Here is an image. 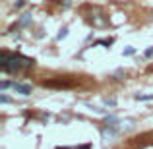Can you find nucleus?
Instances as JSON below:
<instances>
[{"label": "nucleus", "mask_w": 153, "mask_h": 149, "mask_svg": "<svg viewBox=\"0 0 153 149\" xmlns=\"http://www.w3.org/2000/svg\"><path fill=\"white\" fill-rule=\"evenodd\" d=\"M12 89H14L16 93H19V95H29V93H31V85H29V83H19V82H14Z\"/></svg>", "instance_id": "nucleus-3"}, {"label": "nucleus", "mask_w": 153, "mask_h": 149, "mask_svg": "<svg viewBox=\"0 0 153 149\" xmlns=\"http://www.w3.org/2000/svg\"><path fill=\"white\" fill-rule=\"evenodd\" d=\"M12 85H14V83H10V82H8V79H4V82L0 83V89H2V91H6L8 87H12Z\"/></svg>", "instance_id": "nucleus-7"}, {"label": "nucleus", "mask_w": 153, "mask_h": 149, "mask_svg": "<svg viewBox=\"0 0 153 149\" xmlns=\"http://www.w3.org/2000/svg\"><path fill=\"white\" fill-rule=\"evenodd\" d=\"M56 149H76V147H56Z\"/></svg>", "instance_id": "nucleus-15"}, {"label": "nucleus", "mask_w": 153, "mask_h": 149, "mask_svg": "<svg viewBox=\"0 0 153 149\" xmlns=\"http://www.w3.org/2000/svg\"><path fill=\"white\" fill-rule=\"evenodd\" d=\"M122 76H126V72H124V70H116L114 72V78L116 79H122Z\"/></svg>", "instance_id": "nucleus-10"}, {"label": "nucleus", "mask_w": 153, "mask_h": 149, "mask_svg": "<svg viewBox=\"0 0 153 149\" xmlns=\"http://www.w3.org/2000/svg\"><path fill=\"white\" fill-rule=\"evenodd\" d=\"M99 45H103V47H107L108 49V45H112V39H101V41H97Z\"/></svg>", "instance_id": "nucleus-8"}, {"label": "nucleus", "mask_w": 153, "mask_h": 149, "mask_svg": "<svg viewBox=\"0 0 153 149\" xmlns=\"http://www.w3.org/2000/svg\"><path fill=\"white\" fill-rule=\"evenodd\" d=\"M151 54H153V47H149V49H147V50H146V56H147V58H149V56H151Z\"/></svg>", "instance_id": "nucleus-13"}, {"label": "nucleus", "mask_w": 153, "mask_h": 149, "mask_svg": "<svg viewBox=\"0 0 153 149\" xmlns=\"http://www.w3.org/2000/svg\"><path fill=\"white\" fill-rule=\"evenodd\" d=\"M122 54H124V56H132V54H134V47H128V49H124Z\"/></svg>", "instance_id": "nucleus-9"}, {"label": "nucleus", "mask_w": 153, "mask_h": 149, "mask_svg": "<svg viewBox=\"0 0 153 149\" xmlns=\"http://www.w3.org/2000/svg\"><path fill=\"white\" fill-rule=\"evenodd\" d=\"M31 19H33V18H31V14H23L22 19H19V23H18V27H27L31 23Z\"/></svg>", "instance_id": "nucleus-4"}, {"label": "nucleus", "mask_w": 153, "mask_h": 149, "mask_svg": "<svg viewBox=\"0 0 153 149\" xmlns=\"http://www.w3.org/2000/svg\"><path fill=\"white\" fill-rule=\"evenodd\" d=\"M66 35H68V27H62V29H60V33L56 35V41H62V39H66Z\"/></svg>", "instance_id": "nucleus-5"}, {"label": "nucleus", "mask_w": 153, "mask_h": 149, "mask_svg": "<svg viewBox=\"0 0 153 149\" xmlns=\"http://www.w3.org/2000/svg\"><path fill=\"white\" fill-rule=\"evenodd\" d=\"M8 101H10V99H8L6 95H0V103H8Z\"/></svg>", "instance_id": "nucleus-14"}, {"label": "nucleus", "mask_w": 153, "mask_h": 149, "mask_svg": "<svg viewBox=\"0 0 153 149\" xmlns=\"http://www.w3.org/2000/svg\"><path fill=\"white\" fill-rule=\"evenodd\" d=\"M118 132H120L118 126H105L103 130H101V136H103L105 142H112V139L118 136Z\"/></svg>", "instance_id": "nucleus-2"}, {"label": "nucleus", "mask_w": 153, "mask_h": 149, "mask_svg": "<svg viewBox=\"0 0 153 149\" xmlns=\"http://www.w3.org/2000/svg\"><path fill=\"white\" fill-rule=\"evenodd\" d=\"M16 6H18V8H23V6H25V0H18V2H16Z\"/></svg>", "instance_id": "nucleus-12"}, {"label": "nucleus", "mask_w": 153, "mask_h": 149, "mask_svg": "<svg viewBox=\"0 0 153 149\" xmlns=\"http://www.w3.org/2000/svg\"><path fill=\"white\" fill-rule=\"evenodd\" d=\"M134 99L136 101H153V95H134Z\"/></svg>", "instance_id": "nucleus-6"}, {"label": "nucleus", "mask_w": 153, "mask_h": 149, "mask_svg": "<svg viewBox=\"0 0 153 149\" xmlns=\"http://www.w3.org/2000/svg\"><path fill=\"white\" fill-rule=\"evenodd\" d=\"M35 64L33 58H27V56L22 54H14V52L2 50V56H0V70L4 74H18L22 70H27Z\"/></svg>", "instance_id": "nucleus-1"}, {"label": "nucleus", "mask_w": 153, "mask_h": 149, "mask_svg": "<svg viewBox=\"0 0 153 149\" xmlns=\"http://www.w3.org/2000/svg\"><path fill=\"white\" fill-rule=\"evenodd\" d=\"M105 105H107V107H114L116 101H114V99H105Z\"/></svg>", "instance_id": "nucleus-11"}]
</instances>
